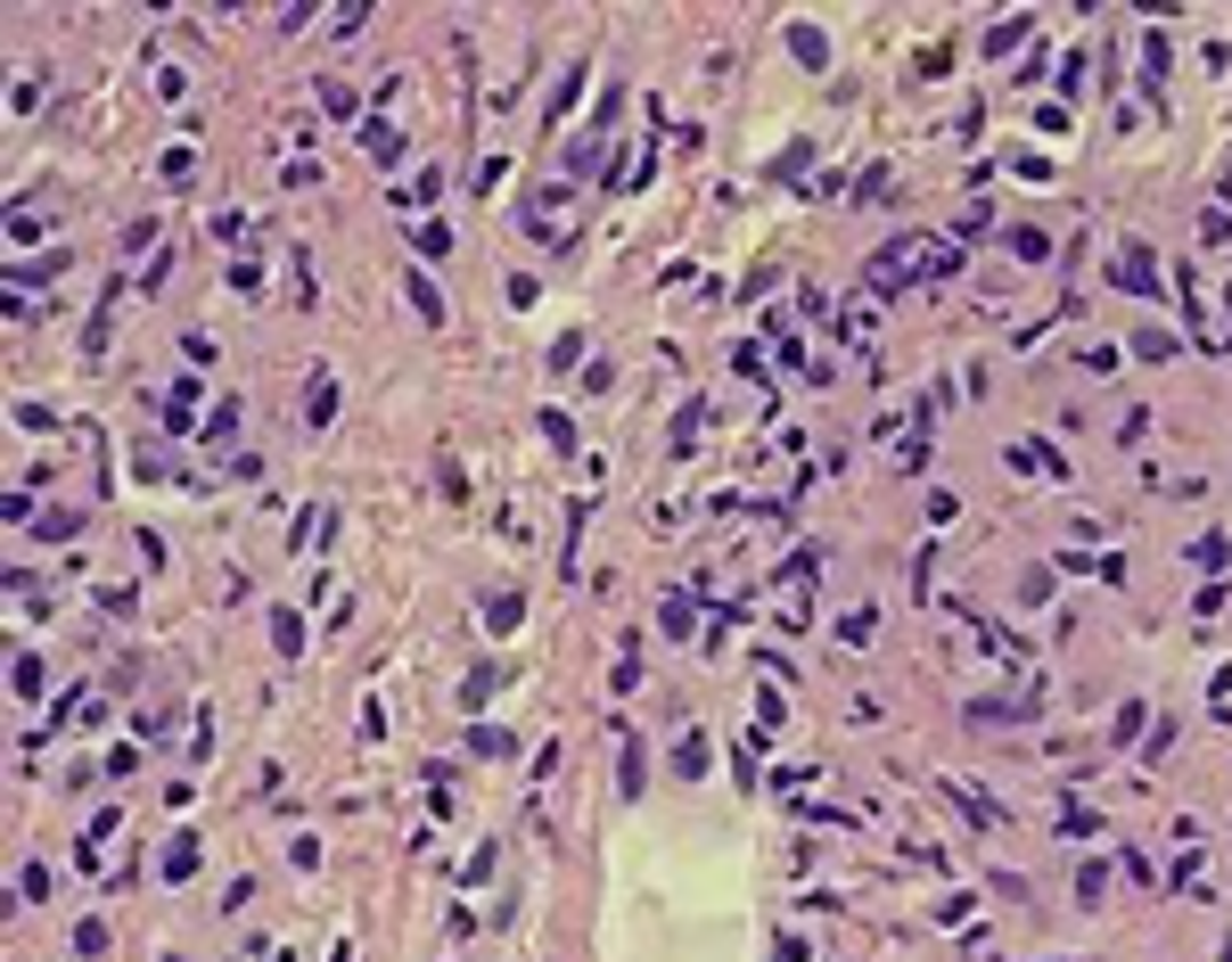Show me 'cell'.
<instances>
[{
	"label": "cell",
	"mask_w": 1232,
	"mask_h": 962,
	"mask_svg": "<svg viewBox=\"0 0 1232 962\" xmlns=\"http://www.w3.org/2000/svg\"><path fill=\"white\" fill-rule=\"evenodd\" d=\"M1101 281L1110 288H1126V297H1166V281H1159V256H1150V239H1126L1110 263H1101Z\"/></svg>",
	"instance_id": "obj_1"
},
{
	"label": "cell",
	"mask_w": 1232,
	"mask_h": 962,
	"mask_svg": "<svg viewBox=\"0 0 1232 962\" xmlns=\"http://www.w3.org/2000/svg\"><path fill=\"white\" fill-rule=\"evenodd\" d=\"M198 864H206V839H198V831H173V839H164V856H157V872L173 880V889H182V880H198Z\"/></svg>",
	"instance_id": "obj_2"
},
{
	"label": "cell",
	"mask_w": 1232,
	"mask_h": 962,
	"mask_svg": "<svg viewBox=\"0 0 1232 962\" xmlns=\"http://www.w3.org/2000/svg\"><path fill=\"white\" fill-rule=\"evenodd\" d=\"M198 396H206L198 371H182V387L164 396V436H198Z\"/></svg>",
	"instance_id": "obj_3"
},
{
	"label": "cell",
	"mask_w": 1232,
	"mask_h": 962,
	"mask_svg": "<svg viewBox=\"0 0 1232 962\" xmlns=\"http://www.w3.org/2000/svg\"><path fill=\"white\" fill-rule=\"evenodd\" d=\"M329 420H337V378H329L321 371V362H313V378H304V428H313V436H321V428Z\"/></svg>",
	"instance_id": "obj_4"
},
{
	"label": "cell",
	"mask_w": 1232,
	"mask_h": 962,
	"mask_svg": "<svg viewBox=\"0 0 1232 962\" xmlns=\"http://www.w3.org/2000/svg\"><path fill=\"white\" fill-rule=\"evenodd\" d=\"M403 297H411V313H419L427 329H444V288L427 281V263H411V272H403Z\"/></svg>",
	"instance_id": "obj_5"
},
{
	"label": "cell",
	"mask_w": 1232,
	"mask_h": 962,
	"mask_svg": "<svg viewBox=\"0 0 1232 962\" xmlns=\"http://www.w3.org/2000/svg\"><path fill=\"white\" fill-rule=\"evenodd\" d=\"M617 749H625V774H617V790H625V799H641V790H650V757H641L633 724H617Z\"/></svg>",
	"instance_id": "obj_6"
},
{
	"label": "cell",
	"mask_w": 1232,
	"mask_h": 962,
	"mask_svg": "<svg viewBox=\"0 0 1232 962\" xmlns=\"http://www.w3.org/2000/svg\"><path fill=\"white\" fill-rule=\"evenodd\" d=\"M313 99H321V116H329V124H362V99H353L337 74H321V83H313Z\"/></svg>",
	"instance_id": "obj_7"
},
{
	"label": "cell",
	"mask_w": 1232,
	"mask_h": 962,
	"mask_svg": "<svg viewBox=\"0 0 1232 962\" xmlns=\"http://www.w3.org/2000/svg\"><path fill=\"white\" fill-rule=\"evenodd\" d=\"M468 757H493V765H518V732H510V724H477V732H468Z\"/></svg>",
	"instance_id": "obj_8"
},
{
	"label": "cell",
	"mask_w": 1232,
	"mask_h": 962,
	"mask_svg": "<svg viewBox=\"0 0 1232 962\" xmlns=\"http://www.w3.org/2000/svg\"><path fill=\"white\" fill-rule=\"evenodd\" d=\"M116 831H124V815H116V806H107V815H91V831L74 839V856H83V864H107V839H116Z\"/></svg>",
	"instance_id": "obj_9"
},
{
	"label": "cell",
	"mask_w": 1232,
	"mask_h": 962,
	"mask_svg": "<svg viewBox=\"0 0 1232 962\" xmlns=\"http://www.w3.org/2000/svg\"><path fill=\"white\" fill-rule=\"evenodd\" d=\"M411 256L419 263H444V256H452V222H444V214H427V222L411 231Z\"/></svg>",
	"instance_id": "obj_10"
},
{
	"label": "cell",
	"mask_w": 1232,
	"mask_h": 962,
	"mask_svg": "<svg viewBox=\"0 0 1232 962\" xmlns=\"http://www.w3.org/2000/svg\"><path fill=\"white\" fill-rule=\"evenodd\" d=\"M707 765H715L707 732H682V741H675V774H682V781H707Z\"/></svg>",
	"instance_id": "obj_11"
},
{
	"label": "cell",
	"mask_w": 1232,
	"mask_h": 962,
	"mask_svg": "<svg viewBox=\"0 0 1232 962\" xmlns=\"http://www.w3.org/2000/svg\"><path fill=\"white\" fill-rule=\"evenodd\" d=\"M1191 568H1208V585H1224L1232 576V535H1200L1191 543Z\"/></svg>",
	"instance_id": "obj_12"
},
{
	"label": "cell",
	"mask_w": 1232,
	"mask_h": 962,
	"mask_svg": "<svg viewBox=\"0 0 1232 962\" xmlns=\"http://www.w3.org/2000/svg\"><path fill=\"white\" fill-rule=\"evenodd\" d=\"M485 626L493 634H518L526 626V592H485Z\"/></svg>",
	"instance_id": "obj_13"
},
{
	"label": "cell",
	"mask_w": 1232,
	"mask_h": 962,
	"mask_svg": "<svg viewBox=\"0 0 1232 962\" xmlns=\"http://www.w3.org/2000/svg\"><path fill=\"white\" fill-rule=\"evenodd\" d=\"M304 642H313V634H304V609H272V650L279 658H304Z\"/></svg>",
	"instance_id": "obj_14"
},
{
	"label": "cell",
	"mask_w": 1232,
	"mask_h": 962,
	"mask_svg": "<svg viewBox=\"0 0 1232 962\" xmlns=\"http://www.w3.org/2000/svg\"><path fill=\"white\" fill-rule=\"evenodd\" d=\"M789 58H797V67H830V42H822V25H789Z\"/></svg>",
	"instance_id": "obj_15"
},
{
	"label": "cell",
	"mask_w": 1232,
	"mask_h": 962,
	"mask_svg": "<svg viewBox=\"0 0 1232 962\" xmlns=\"http://www.w3.org/2000/svg\"><path fill=\"white\" fill-rule=\"evenodd\" d=\"M198 445H206V453H231L238 445V403H214V420L198 428Z\"/></svg>",
	"instance_id": "obj_16"
},
{
	"label": "cell",
	"mask_w": 1232,
	"mask_h": 962,
	"mask_svg": "<svg viewBox=\"0 0 1232 962\" xmlns=\"http://www.w3.org/2000/svg\"><path fill=\"white\" fill-rule=\"evenodd\" d=\"M1110 880H1117V872H1110V856H1093V864H1076V905H1093V914H1101V896H1110Z\"/></svg>",
	"instance_id": "obj_17"
},
{
	"label": "cell",
	"mask_w": 1232,
	"mask_h": 962,
	"mask_svg": "<svg viewBox=\"0 0 1232 962\" xmlns=\"http://www.w3.org/2000/svg\"><path fill=\"white\" fill-rule=\"evenodd\" d=\"M954 806H961L970 822H986V831H1002V822H1011V815H1002L995 799H986V790H970V781H954Z\"/></svg>",
	"instance_id": "obj_18"
},
{
	"label": "cell",
	"mask_w": 1232,
	"mask_h": 962,
	"mask_svg": "<svg viewBox=\"0 0 1232 962\" xmlns=\"http://www.w3.org/2000/svg\"><path fill=\"white\" fill-rule=\"evenodd\" d=\"M1142 732H1150V700H1126V707H1117V724H1110V741H1117V749H1134Z\"/></svg>",
	"instance_id": "obj_19"
},
{
	"label": "cell",
	"mask_w": 1232,
	"mask_h": 962,
	"mask_svg": "<svg viewBox=\"0 0 1232 962\" xmlns=\"http://www.w3.org/2000/svg\"><path fill=\"white\" fill-rule=\"evenodd\" d=\"M107 946H116V930H107L99 914H83V921H74V954H83V962H99Z\"/></svg>",
	"instance_id": "obj_20"
},
{
	"label": "cell",
	"mask_w": 1232,
	"mask_h": 962,
	"mask_svg": "<svg viewBox=\"0 0 1232 962\" xmlns=\"http://www.w3.org/2000/svg\"><path fill=\"white\" fill-rule=\"evenodd\" d=\"M1011 470H1035V477H1069V461L1052 445H1011Z\"/></svg>",
	"instance_id": "obj_21"
},
{
	"label": "cell",
	"mask_w": 1232,
	"mask_h": 962,
	"mask_svg": "<svg viewBox=\"0 0 1232 962\" xmlns=\"http://www.w3.org/2000/svg\"><path fill=\"white\" fill-rule=\"evenodd\" d=\"M838 642H846V650H871V642H880V617H871V609H846V617H838Z\"/></svg>",
	"instance_id": "obj_22"
},
{
	"label": "cell",
	"mask_w": 1232,
	"mask_h": 962,
	"mask_svg": "<svg viewBox=\"0 0 1232 962\" xmlns=\"http://www.w3.org/2000/svg\"><path fill=\"white\" fill-rule=\"evenodd\" d=\"M9 691H17L25 707L42 700V658H33V650H17V666H9Z\"/></svg>",
	"instance_id": "obj_23"
},
{
	"label": "cell",
	"mask_w": 1232,
	"mask_h": 962,
	"mask_svg": "<svg viewBox=\"0 0 1232 962\" xmlns=\"http://www.w3.org/2000/svg\"><path fill=\"white\" fill-rule=\"evenodd\" d=\"M493 691H502V666H468V683H461V707L477 716V707H485Z\"/></svg>",
	"instance_id": "obj_24"
},
{
	"label": "cell",
	"mask_w": 1232,
	"mask_h": 962,
	"mask_svg": "<svg viewBox=\"0 0 1232 962\" xmlns=\"http://www.w3.org/2000/svg\"><path fill=\"white\" fill-rule=\"evenodd\" d=\"M1019 42H1027V17H1002L977 49H986V58H1019Z\"/></svg>",
	"instance_id": "obj_25"
},
{
	"label": "cell",
	"mask_w": 1232,
	"mask_h": 962,
	"mask_svg": "<svg viewBox=\"0 0 1232 962\" xmlns=\"http://www.w3.org/2000/svg\"><path fill=\"white\" fill-rule=\"evenodd\" d=\"M362 148H371L378 164H395V157H403V132H395L387 116H378V124H362Z\"/></svg>",
	"instance_id": "obj_26"
},
{
	"label": "cell",
	"mask_w": 1232,
	"mask_h": 962,
	"mask_svg": "<svg viewBox=\"0 0 1232 962\" xmlns=\"http://www.w3.org/2000/svg\"><path fill=\"white\" fill-rule=\"evenodd\" d=\"M157 182L164 189H189V182H198V157H189V148H164V157H157Z\"/></svg>",
	"instance_id": "obj_27"
},
{
	"label": "cell",
	"mask_w": 1232,
	"mask_h": 962,
	"mask_svg": "<svg viewBox=\"0 0 1232 962\" xmlns=\"http://www.w3.org/2000/svg\"><path fill=\"white\" fill-rule=\"evenodd\" d=\"M583 83H592V67H583V58H576V67L559 74V91H551V124H559V116H567V107H576V99H583Z\"/></svg>",
	"instance_id": "obj_28"
},
{
	"label": "cell",
	"mask_w": 1232,
	"mask_h": 962,
	"mask_svg": "<svg viewBox=\"0 0 1232 962\" xmlns=\"http://www.w3.org/2000/svg\"><path fill=\"white\" fill-rule=\"evenodd\" d=\"M33 535H42V543H74V535H83V511H42V518H33Z\"/></svg>",
	"instance_id": "obj_29"
},
{
	"label": "cell",
	"mask_w": 1232,
	"mask_h": 962,
	"mask_svg": "<svg viewBox=\"0 0 1232 962\" xmlns=\"http://www.w3.org/2000/svg\"><path fill=\"white\" fill-rule=\"evenodd\" d=\"M707 420H715L707 403H682V412H675V453H698V428H707Z\"/></svg>",
	"instance_id": "obj_30"
},
{
	"label": "cell",
	"mask_w": 1232,
	"mask_h": 962,
	"mask_svg": "<svg viewBox=\"0 0 1232 962\" xmlns=\"http://www.w3.org/2000/svg\"><path fill=\"white\" fill-rule=\"evenodd\" d=\"M1134 354H1142V362H1175V354H1184V338H1175V329H1142Z\"/></svg>",
	"instance_id": "obj_31"
},
{
	"label": "cell",
	"mask_w": 1232,
	"mask_h": 962,
	"mask_svg": "<svg viewBox=\"0 0 1232 962\" xmlns=\"http://www.w3.org/2000/svg\"><path fill=\"white\" fill-rule=\"evenodd\" d=\"M806 164H814V141H789L772 157V182H806Z\"/></svg>",
	"instance_id": "obj_32"
},
{
	"label": "cell",
	"mask_w": 1232,
	"mask_h": 962,
	"mask_svg": "<svg viewBox=\"0 0 1232 962\" xmlns=\"http://www.w3.org/2000/svg\"><path fill=\"white\" fill-rule=\"evenodd\" d=\"M436 198H444V164H427L411 189H395V206H436Z\"/></svg>",
	"instance_id": "obj_33"
},
{
	"label": "cell",
	"mask_w": 1232,
	"mask_h": 962,
	"mask_svg": "<svg viewBox=\"0 0 1232 962\" xmlns=\"http://www.w3.org/2000/svg\"><path fill=\"white\" fill-rule=\"evenodd\" d=\"M1060 839H1101V815H1093V806H1060Z\"/></svg>",
	"instance_id": "obj_34"
},
{
	"label": "cell",
	"mask_w": 1232,
	"mask_h": 962,
	"mask_svg": "<svg viewBox=\"0 0 1232 962\" xmlns=\"http://www.w3.org/2000/svg\"><path fill=\"white\" fill-rule=\"evenodd\" d=\"M1011 256L1019 263H1052V239L1035 231V222H1019V231H1011Z\"/></svg>",
	"instance_id": "obj_35"
},
{
	"label": "cell",
	"mask_w": 1232,
	"mask_h": 962,
	"mask_svg": "<svg viewBox=\"0 0 1232 962\" xmlns=\"http://www.w3.org/2000/svg\"><path fill=\"white\" fill-rule=\"evenodd\" d=\"M9 420H17V428H25V436H58V412H49V403H17V412H9Z\"/></svg>",
	"instance_id": "obj_36"
},
{
	"label": "cell",
	"mask_w": 1232,
	"mask_h": 962,
	"mask_svg": "<svg viewBox=\"0 0 1232 962\" xmlns=\"http://www.w3.org/2000/svg\"><path fill=\"white\" fill-rule=\"evenodd\" d=\"M1166 749H1175V716H1159V724L1142 732V765H1166Z\"/></svg>",
	"instance_id": "obj_37"
},
{
	"label": "cell",
	"mask_w": 1232,
	"mask_h": 962,
	"mask_svg": "<svg viewBox=\"0 0 1232 962\" xmlns=\"http://www.w3.org/2000/svg\"><path fill=\"white\" fill-rule=\"evenodd\" d=\"M49 889H58V880H49V864H25V872H17V896H25V905H49Z\"/></svg>",
	"instance_id": "obj_38"
},
{
	"label": "cell",
	"mask_w": 1232,
	"mask_h": 962,
	"mask_svg": "<svg viewBox=\"0 0 1232 962\" xmlns=\"http://www.w3.org/2000/svg\"><path fill=\"white\" fill-rule=\"evenodd\" d=\"M313 182H321V157H288L279 164V189H313Z\"/></svg>",
	"instance_id": "obj_39"
},
{
	"label": "cell",
	"mask_w": 1232,
	"mask_h": 962,
	"mask_svg": "<svg viewBox=\"0 0 1232 962\" xmlns=\"http://www.w3.org/2000/svg\"><path fill=\"white\" fill-rule=\"evenodd\" d=\"M657 626H666V634H691V626H698V609H691V592H675V601H666V609H657Z\"/></svg>",
	"instance_id": "obj_40"
},
{
	"label": "cell",
	"mask_w": 1232,
	"mask_h": 962,
	"mask_svg": "<svg viewBox=\"0 0 1232 962\" xmlns=\"http://www.w3.org/2000/svg\"><path fill=\"white\" fill-rule=\"evenodd\" d=\"M1117 362H1126V354H1117V346H1110V338H1101V346H1085V354H1076V371H1093V378H1110V371H1117Z\"/></svg>",
	"instance_id": "obj_41"
},
{
	"label": "cell",
	"mask_w": 1232,
	"mask_h": 962,
	"mask_svg": "<svg viewBox=\"0 0 1232 962\" xmlns=\"http://www.w3.org/2000/svg\"><path fill=\"white\" fill-rule=\"evenodd\" d=\"M1200 247H1232V214H1224V206L1200 214Z\"/></svg>",
	"instance_id": "obj_42"
},
{
	"label": "cell",
	"mask_w": 1232,
	"mask_h": 962,
	"mask_svg": "<svg viewBox=\"0 0 1232 962\" xmlns=\"http://www.w3.org/2000/svg\"><path fill=\"white\" fill-rule=\"evenodd\" d=\"M1101 560H1110V551H1101ZM1101 560H1093V551H1060V560H1052V576H1101Z\"/></svg>",
	"instance_id": "obj_43"
},
{
	"label": "cell",
	"mask_w": 1232,
	"mask_h": 962,
	"mask_svg": "<svg viewBox=\"0 0 1232 962\" xmlns=\"http://www.w3.org/2000/svg\"><path fill=\"white\" fill-rule=\"evenodd\" d=\"M1019 601H1027V609H1044V601H1052V568H1027V576H1019Z\"/></svg>",
	"instance_id": "obj_44"
},
{
	"label": "cell",
	"mask_w": 1232,
	"mask_h": 962,
	"mask_svg": "<svg viewBox=\"0 0 1232 962\" xmlns=\"http://www.w3.org/2000/svg\"><path fill=\"white\" fill-rule=\"evenodd\" d=\"M1011 173H1019V182H1035V189H1044L1052 173H1060V164H1052V157H1035V148H1027V157H1011Z\"/></svg>",
	"instance_id": "obj_45"
},
{
	"label": "cell",
	"mask_w": 1232,
	"mask_h": 962,
	"mask_svg": "<svg viewBox=\"0 0 1232 962\" xmlns=\"http://www.w3.org/2000/svg\"><path fill=\"white\" fill-rule=\"evenodd\" d=\"M157 239H164V231H157V222H132V231H124V239H116V256H148V247H157Z\"/></svg>",
	"instance_id": "obj_46"
},
{
	"label": "cell",
	"mask_w": 1232,
	"mask_h": 962,
	"mask_svg": "<svg viewBox=\"0 0 1232 962\" xmlns=\"http://www.w3.org/2000/svg\"><path fill=\"white\" fill-rule=\"evenodd\" d=\"M132 765H140V749H132V741H116V749L99 757V774H107V781H124V774H132Z\"/></svg>",
	"instance_id": "obj_47"
},
{
	"label": "cell",
	"mask_w": 1232,
	"mask_h": 962,
	"mask_svg": "<svg viewBox=\"0 0 1232 962\" xmlns=\"http://www.w3.org/2000/svg\"><path fill=\"white\" fill-rule=\"evenodd\" d=\"M231 288H238V297H263V263L238 256V263H231Z\"/></svg>",
	"instance_id": "obj_48"
},
{
	"label": "cell",
	"mask_w": 1232,
	"mask_h": 962,
	"mask_svg": "<svg viewBox=\"0 0 1232 962\" xmlns=\"http://www.w3.org/2000/svg\"><path fill=\"white\" fill-rule=\"evenodd\" d=\"M9 247H42V222H33V214H25V206L9 214Z\"/></svg>",
	"instance_id": "obj_49"
},
{
	"label": "cell",
	"mask_w": 1232,
	"mask_h": 962,
	"mask_svg": "<svg viewBox=\"0 0 1232 962\" xmlns=\"http://www.w3.org/2000/svg\"><path fill=\"white\" fill-rule=\"evenodd\" d=\"M1117 445H1126V453H1142V445H1150V412H1126V428H1117Z\"/></svg>",
	"instance_id": "obj_50"
},
{
	"label": "cell",
	"mask_w": 1232,
	"mask_h": 962,
	"mask_svg": "<svg viewBox=\"0 0 1232 962\" xmlns=\"http://www.w3.org/2000/svg\"><path fill=\"white\" fill-rule=\"evenodd\" d=\"M206 757H214V716L198 707V732H189V765H206Z\"/></svg>",
	"instance_id": "obj_51"
},
{
	"label": "cell",
	"mask_w": 1232,
	"mask_h": 962,
	"mask_svg": "<svg viewBox=\"0 0 1232 962\" xmlns=\"http://www.w3.org/2000/svg\"><path fill=\"white\" fill-rule=\"evenodd\" d=\"M542 436H551L559 453H576V420H567V412H542Z\"/></svg>",
	"instance_id": "obj_52"
},
{
	"label": "cell",
	"mask_w": 1232,
	"mask_h": 962,
	"mask_svg": "<svg viewBox=\"0 0 1232 962\" xmlns=\"http://www.w3.org/2000/svg\"><path fill=\"white\" fill-rule=\"evenodd\" d=\"M502 173H510V157H485V164H477V173H468V182H477V198H493V189H502Z\"/></svg>",
	"instance_id": "obj_53"
},
{
	"label": "cell",
	"mask_w": 1232,
	"mask_h": 962,
	"mask_svg": "<svg viewBox=\"0 0 1232 962\" xmlns=\"http://www.w3.org/2000/svg\"><path fill=\"white\" fill-rule=\"evenodd\" d=\"M576 362H583V329H567V338L551 346V371H576Z\"/></svg>",
	"instance_id": "obj_54"
},
{
	"label": "cell",
	"mask_w": 1232,
	"mask_h": 962,
	"mask_svg": "<svg viewBox=\"0 0 1232 962\" xmlns=\"http://www.w3.org/2000/svg\"><path fill=\"white\" fill-rule=\"evenodd\" d=\"M362 25H371V9H329V33H337V42H346V33H362Z\"/></svg>",
	"instance_id": "obj_55"
},
{
	"label": "cell",
	"mask_w": 1232,
	"mask_h": 962,
	"mask_svg": "<svg viewBox=\"0 0 1232 962\" xmlns=\"http://www.w3.org/2000/svg\"><path fill=\"white\" fill-rule=\"evenodd\" d=\"M436 477H444V502H461V493H468V470L452 461V453H444V470H436Z\"/></svg>",
	"instance_id": "obj_56"
},
{
	"label": "cell",
	"mask_w": 1232,
	"mask_h": 962,
	"mask_svg": "<svg viewBox=\"0 0 1232 962\" xmlns=\"http://www.w3.org/2000/svg\"><path fill=\"white\" fill-rule=\"evenodd\" d=\"M1216 206H1224V214H1232V173H1224V182H1216Z\"/></svg>",
	"instance_id": "obj_57"
},
{
	"label": "cell",
	"mask_w": 1232,
	"mask_h": 962,
	"mask_svg": "<svg viewBox=\"0 0 1232 962\" xmlns=\"http://www.w3.org/2000/svg\"><path fill=\"white\" fill-rule=\"evenodd\" d=\"M1216 962H1232V938H1224V946H1216Z\"/></svg>",
	"instance_id": "obj_58"
}]
</instances>
